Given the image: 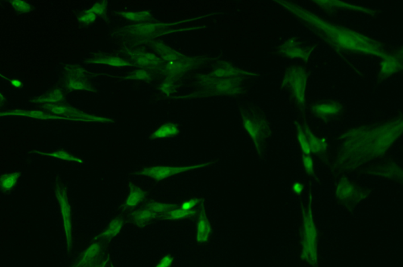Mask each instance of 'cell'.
<instances>
[{
  "mask_svg": "<svg viewBox=\"0 0 403 267\" xmlns=\"http://www.w3.org/2000/svg\"><path fill=\"white\" fill-rule=\"evenodd\" d=\"M153 47L155 51L157 52L158 55L165 63L178 60V59L182 58L185 56L179 51L172 49V47H169L167 44H164V43H155L153 44Z\"/></svg>",
  "mask_w": 403,
  "mask_h": 267,
  "instance_id": "19",
  "label": "cell"
},
{
  "mask_svg": "<svg viewBox=\"0 0 403 267\" xmlns=\"http://www.w3.org/2000/svg\"><path fill=\"white\" fill-rule=\"evenodd\" d=\"M209 165H210V163H194V165H181V166L180 165L179 166L155 165V166L143 168L138 172V175L140 176L152 178L153 180L162 181V180L168 179V178L181 175V174L202 169V168H206Z\"/></svg>",
  "mask_w": 403,
  "mask_h": 267,
  "instance_id": "4",
  "label": "cell"
},
{
  "mask_svg": "<svg viewBox=\"0 0 403 267\" xmlns=\"http://www.w3.org/2000/svg\"><path fill=\"white\" fill-rule=\"evenodd\" d=\"M90 63L113 68H128L131 66V63L128 60L117 56H98L91 58Z\"/></svg>",
  "mask_w": 403,
  "mask_h": 267,
  "instance_id": "21",
  "label": "cell"
},
{
  "mask_svg": "<svg viewBox=\"0 0 403 267\" xmlns=\"http://www.w3.org/2000/svg\"><path fill=\"white\" fill-rule=\"evenodd\" d=\"M212 232V224L206 215V210L203 207L199 212L196 221L195 232L196 241L199 244H206L210 239Z\"/></svg>",
  "mask_w": 403,
  "mask_h": 267,
  "instance_id": "13",
  "label": "cell"
},
{
  "mask_svg": "<svg viewBox=\"0 0 403 267\" xmlns=\"http://www.w3.org/2000/svg\"><path fill=\"white\" fill-rule=\"evenodd\" d=\"M336 193L339 198L349 199L355 195V189L351 182L344 180L339 182L336 190Z\"/></svg>",
  "mask_w": 403,
  "mask_h": 267,
  "instance_id": "31",
  "label": "cell"
},
{
  "mask_svg": "<svg viewBox=\"0 0 403 267\" xmlns=\"http://www.w3.org/2000/svg\"><path fill=\"white\" fill-rule=\"evenodd\" d=\"M200 199L196 198V197L187 199V200H184V201L181 203V209H184V210L185 211L195 210V209H196L198 205L200 203Z\"/></svg>",
  "mask_w": 403,
  "mask_h": 267,
  "instance_id": "40",
  "label": "cell"
},
{
  "mask_svg": "<svg viewBox=\"0 0 403 267\" xmlns=\"http://www.w3.org/2000/svg\"><path fill=\"white\" fill-rule=\"evenodd\" d=\"M195 215H196L195 210L185 211L181 208L174 209V207L165 214V218L169 221H179L194 216Z\"/></svg>",
  "mask_w": 403,
  "mask_h": 267,
  "instance_id": "30",
  "label": "cell"
},
{
  "mask_svg": "<svg viewBox=\"0 0 403 267\" xmlns=\"http://www.w3.org/2000/svg\"><path fill=\"white\" fill-rule=\"evenodd\" d=\"M312 110L314 115L320 119H329L340 114L342 106L336 101H321L314 104Z\"/></svg>",
  "mask_w": 403,
  "mask_h": 267,
  "instance_id": "17",
  "label": "cell"
},
{
  "mask_svg": "<svg viewBox=\"0 0 403 267\" xmlns=\"http://www.w3.org/2000/svg\"><path fill=\"white\" fill-rule=\"evenodd\" d=\"M318 34L339 52L368 58H379L387 51L380 41L356 29L330 22L322 16L289 0H272Z\"/></svg>",
  "mask_w": 403,
  "mask_h": 267,
  "instance_id": "1",
  "label": "cell"
},
{
  "mask_svg": "<svg viewBox=\"0 0 403 267\" xmlns=\"http://www.w3.org/2000/svg\"><path fill=\"white\" fill-rule=\"evenodd\" d=\"M146 195H147V193L143 189L140 188L138 186L130 183L129 191H128V196L125 198L124 206L125 209H135L145 200Z\"/></svg>",
  "mask_w": 403,
  "mask_h": 267,
  "instance_id": "18",
  "label": "cell"
},
{
  "mask_svg": "<svg viewBox=\"0 0 403 267\" xmlns=\"http://www.w3.org/2000/svg\"><path fill=\"white\" fill-rule=\"evenodd\" d=\"M245 80L233 78H214L208 76L202 77L201 82L207 87L211 92L218 95L237 96L243 90Z\"/></svg>",
  "mask_w": 403,
  "mask_h": 267,
  "instance_id": "7",
  "label": "cell"
},
{
  "mask_svg": "<svg viewBox=\"0 0 403 267\" xmlns=\"http://www.w3.org/2000/svg\"><path fill=\"white\" fill-rule=\"evenodd\" d=\"M124 227V221L122 218H115L109 223L106 229L100 234L102 238L106 240H112L122 232Z\"/></svg>",
  "mask_w": 403,
  "mask_h": 267,
  "instance_id": "28",
  "label": "cell"
},
{
  "mask_svg": "<svg viewBox=\"0 0 403 267\" xmlns=\"http://www.w3.org/2000/svg\"><path fill=\"white\" fill-rule=\"evenodd\" d=\"M88 9L97 17H103L106 15L108 10V3L106 2V0H100L99 2L94 3Z\"/></svg>",
  "mask_w": 403,
  "mask_h": 267,
  "instance_id": "37",
  "label": "cell"
},
{
  "mask_svg": "<svg viewBox=\"0 0 403 267\" xmlns=\"http://www.w3.org/2000/svg\"><path fill=\"white\" fill-rule=\"evenodd\" d=\"M10 7L19 14H28L32 10V6L26 0H10Z\"/></svg>",
  "mask_w": 403,
  "mask_h": 267,
  "instance_id": "33",
  "label": "cell"
},
{
  "mask_svg": "<svg viewBox=\"0 0 403 267\" xmlns=\"http://www.w3.org/2000/svg\"><path fill=\"white\" fill-rule=\"evenodd\" d=\"M243 127L256 146L261 145L268 132L265 121L256 114H245L243 116Z\"/></svg>",
  "mask_w": 403,
  "mask_h": 267,
  "instance_id": "11",
  "label": "cell"
},
{
  "mask_svg": "<svg viewBox=\"0 0 403 267\" xmlns=\"http://www.w3.org/2000/svg\"><path fill=\"white\" fill-rule=\"evenodd\" d=\"M65 98H66V96H65V93L63 92V90L56 88L47 94L36 98L35 102L42 105L44 107V106H50V105L63 103L65 101Z\"/></svg>",
  "mask_w": 403,
  "mask_h": 267,
  "instance_id": "26",
  "label": "cell"
},
{
  "mask_svg": "<svg viewBox=\"0 0 403 267\" xmlns=\"http://www.w3.org/2000/svg\"><path fill=\"white\" fill-rule=\"evenodd\" d=\"M128 78L132 80L149 81L151 79L152 75L150 72L145 69H140L132 71L128 74Z\"/></svg>",
  "mask_w": 403,
  "mask_h": 267,
  "instance_id": "34",
  "label": "cell"
},
{
  "mask_svg": "<svg viewBox=\"0 0 403 267\" xmlns=\"http://www.w3.org/2000/svg\"><path fill=\"white\" fill-rule=\"evenodd\" d=\"M4 101H5V97H4L2 91H0V106H1L2 104H4Z\"/></svg>",
  "mask_w": 403,
  "mask_h": 267,
  "instance_id": "45",
  "label": "cell"
},
{
  "mask_svg": "<svg viewBox=\"0 0 403 267\" xmlns=\"http://www.w3.org/2000/svg\"><path fill=\"white\" fill-rule=\"evenodd\" d=\"M378 59L377 71L380 77H394L399 74L402 69V51L401 49L386 51Z\"/></svg>",
  "mask_w": 403,
  "mask_h": 267,
  "instance_id": "8",
  "label": "cell"
},
{
  "mask_svg": "<svg viewBox=\"0 0 403 267\" xmlns=\"http://www.w3.org/2000/svg\"><path fill=\"white\" fill-rule=\"evenodd\" d=\"M39 154L47 156L50 158L61 160V161L70 162V163H78V165L84 163V160L82 159L63 150H54V151L46 152V153L42 152V153H39Z\"/></svg>",
  "mask_w": 403,
  "mask_h": 267,
  "instance_id": "27",
  "label": "cell"
},
{
  "mask_svg": "<svg viewBox=\"0 0 403 267\" xmlns=\"http://www.w3.org/2000/svg\"><path fill=\"white\" fill-rule=\"evenodd\" d=\"M177 23L168 22H148L135 23L125 29L128 35L134 37H150L156 35H160L166 29L175 26Z\"/></svg>",
  "mask_w": 403,
  "mask_h": 267,
  "instance_id": "9",
  "label": "cell"
},
{
  "mask_svg": "<svg viewBox=\"0 0 403 267\" xmlns=\"http://www.w3.org/2000/svg\"><path fill=\"white\" fill-rule=\"evenodd\" d=\"M309 82V71L299 63H293L289 66L281 78L282 86L291 93L295 102L300 106L305 105Z\"/></svg>",
  "mask_w": 403,
  "mask_h": 267,
  "instance_id": "2",
  "label": "cell"
},
{
  "mask_svg": "<svg viewBox=\"0 0 403 267\" xmlns=\"http://www.w3.org/2000/svg\"><path fill=\"white\" fill-rule=\"evenodd\" d=\"M119 16L122 18L133 22V23H141V22H148L151 20V12L147 10H125L119 13Z\"/></svg>",
  "mask_w": 403,
  "mask_h": 267,
  "instance_id": "23",
  "label": "cell"
},
{
  "mask_svg": "<svg viewBox=\"0 0 403 267\" xmlns=\"http://www.w3.org/2000/svg\"><path fill=\"white\" fill-rule=\"evenodd\" d=\"M174 259L172 256H170V255H165V256H162V257L159 259V262L156 264V266L169 267L174 264Z\"/></svg>",
  "mask_w": 403,
  "mask_h": 267,
  "instance_id": "41",
  "label": "cell"
},
{
  "mask_svg": "<svg viewBox=\"0 0 403 267\" xmlns=\"http://www.w3.org/2000/svg\"><path fill=\"white\" fill-rule=\"evenodd\" d=\"M310 1L317 7L329 11L346 10V11L354 12L358 14L360 13L372 17L376 15V12L373 9L360 4L348 2L347 0H310Z\"/></svg>",
  "mask_w": 403,
  "mask_h": 267,
  "instance_id": "10",
  "label": "cell"
},
{
  "mask_svg": "<svg viewBox=\"0 0 403 267\" xmlns=\"http://www.w3.org/2000/svg\"><path fill=\"white\" fill-rule=\"evenodd\" d=\"M209 76L214 78H233L246 81L252 79L255 73L253 71L243 69L236 65L224 63L217 66Z\"/></svg>",
  "mask_w": 403,
  "mask_h": 267,
  "instance_id": "12",
  "label": "cell"
},
{
  "mask_svg": "<svg viewBox=\"0 0 403 267\" xmlns=\"http://www.w3.org/2000/svg\"><path fill=\"white\" fill-rule=\"evenodd\" d=\"M10 84L13 88H17V89H21L23 87V83L18 79H10Z\"/></svg>",
  "mask_w": 403,
  "mask_h": 267,
  "instance_id": "43",
  "label": "cell"
},
{
  "mask_svg": "<svg viewBox=\"0 0 403 267\" xmlns=\"http://www.w3.org/2000/svg\"><path fill=\"white\" fill-rule=\"evenodd\" d=\"M103 247L100 242L94 241L90 244L81 254L75 265L76 266H91L97 264L101 257Z\"/></svg>",
  "mask_w": 403,
  "mask_h": 267,
  "instance_id": "16",
  "label": "cell"
},
{
  "mask_svg": "<svg viewBox=\"0 0 403 267\" xmlns=\"http://www.w3.org/2000/svg\"><path fill=\"white\" fill-rule=\"evenodd\" d=\"M174 90H175V84H174V79L172 78L168 77L164 79L159 86V91L161 94L165 96L172 95Z\"/></svg>",
  "mask_w": 403,
  "mask_h": 267,
  "instance_id": "38",
  "label": "cell"
},
{
  "mask_svg": "<svg viewBox=\"0 0 403 267\" xmlns=\"http://www.w3.org/2000/svg\"><path fill=\"white\" fill-rule=\"evenodd\" d=\"M147 204L159 215H165L166 212H169L170 209L174 207V205L172 204V203L161 201H151L147 203Z\"/></svg>",
  "mask_w": 403,
  "mask_h": 267,
  "instance_id": "35",
  "label": "cell"
},
{
  "mask_svg": "<svg viewBox=\"0 0 403 267\" xmlns=\"http://www.w3.org/2000/svg\"><path fill=\"white\" fill-rule=\"evenodd\" d=\"M297 140L301 150L305 156H310L312 153L310 147L309 141L304 131L303 127H299L297 130Z\"/></svg>",
  "mask_w": 403,
  "mask_h": 267,
  "instance_id": "32",
  "label": "cell"
},
{
  "mask_svg": "<svg viewBox=\"0 0 403 267\" xmlns=\"http://www.w3.org/2000/svg\"><path fill=\"white\" fill-rule=\"evenodd\" d=\"M21 173L18 172H11L4 174L0 176V190L4 193L13 191L18 185Z\"/></svg>",
  "mask_w": 403,
  "mask_h": 267,
  "instance_id": "25",
  "label": "cell"
},
{
  "mask_svg": "<svg viewBox=\"0 0 403 267\" xmlns=\"http://www.w3.org/2000/svg\"><path fill=\"white\" fill-rule=\"evenodd\" d=\"M303 229L302 257L306 259L311 265H317L318 260L317 249V232L311 209H308L304 217Z\"/></svg>",
  "mask_w": 403,
  "mask_h": 267,
  "instance_id": "6",
  "label": "cell"
},
{
  "mask_svg": "<svg viewBox=\"0 0 403 267\" xmlns=\"http://www.w3.org/2000/svg\"><path fill=\"white\" fill-rule=\"evenodd\" d=\"M194 66V60L184 56V57L178 60L165 63L164 72L167 75L168 77L174 79L185 74L193 69Z\"/></svg>",
  "mask_w": 403,
  "mask_h": 267,
  "instance_id": "15",
  "label": "cell"
},
{
  "mask_svg": "<svg viewBox=\"0 0 403 267\" xmlns=\"http://www.w3.org/2000/svg\"><path fill=\"white\" fill-rule=\"evenodd\" d=\"M66 73L68 77L83 78L85 79L88 72L86 69L78 66H69L66 68Z\"/></svg>",
  "mask_w": 403,
  "mask_h": 267,
  "instance_id": "36",
  "label": "cell"
},
{
  "mask_svg": "<svg viewBox=\"0 0 403 267\" xmlns=\"http://www.w3.org/2000/svg\"><path fill=\"white\" fill-rule=\"evenodd\" d=\"M303 165L308 173H311L314 171V161L310 156H305L303 157Z\"/></svg>",
  "mask_w": 403,
  "mask_h": 267,
  "instance_id": "42",
  "label": "cell"
},
{
  "mask_svg": "<svg viewBox=\"0 0 403 267\" xmlns=\"http://www.w3.org/2000/svg\"><path fill=\"white\" fill-rule=\"evenodd\" d=\"M128 57H131L133 63L143 69H153L160 66L162 59L157 54L148 51L130 50L127 51Z\"/></svg>",
  "mask_w": 403,
  "mask_h": 267,
  "instance_id": "14",
  "label": "cell"
},
{
  "mask_svg": "<svg viewBox=\"0 0 403 267\" xmlns=\"http://www.w3.org/2000/svg\"><path fill=\"white\" fill-rule=\"evenodd\" d=\"M179 127L174 123H166L159 126L151 134L153 139L159 140L177 136L179 134Z\"/></svg>",
  "mask_w": 403,
  "mask_h": 267,
  "instance_id": "24",
  "label": "cell"
},
{
  "mask_svg": "<svg viewBox=\"0 0 403 267\" xmlns=\"http://www.w3.org/2000/svg\"><path fill=\"white\" fill-rule=\"evenodd\" d=\"M278 51L283 58L293 63L303 64L312 58L315 53V47L311 42L292 36L280 43Z\"/></svg>",
  "mask_w": 403,
  "mask_h": 267,
  "instance_id": "3",
  "label": "cell"
},
{
  "mask_svg": "<svg viewBox=\"0 0 403 267\" xmlns=\"http://www.w3.org/2000/svg\"><path fill=\"white\" fill-rule=\"evenodd\" d=\"M97 17H98L94 13H92L89 9H88V10L83 12L82 14H80L79 17H78V22L82 24V25L88 26V25H91V24L97 22Z\"/></svg>",
  "mask_w": 403,
  "mask_h": 267,
  "instance_id": "39",
  "label": "cell"
},
{
  "mask_svg": "<svg viewBox=\"0 0 403 267\" xmlns=\"http://www.w3.org/2000/svg\"><path fill=\"white\" fill-rule=\"evenodd\" d=\"M55 197L61 215L66 247L68 251H70L73 247V212L68 197L67 190L63 186L59 185L56 187Z\"/></svg>",
  "mask_w": 403,
  "mask_h": 267,
  "instance_id": "5",
  "label": "cell"
},
{
  "mask_svg": "<svg viewBox=\"0 0 403 267\" xmlns=\"http://www.w3.org/2000/svg\"><path fill=\"white\" fill-rule=\"evenodd\" d=\"M65 86L69 91H91L93 90L91 84L86 79L83 78L67 77Z\"/></svg>",
  "mask_w": 403,
  "mask_h": 267,
  "instance_id": "29",
  "label": "cell"
},
{
  "mask_svg": "<svg viewBox=\"0 0 403 267\" xmlns=\"http://www.w3.org/2000/svg\"><path fill=\"white\" fill-rule=\"evenodd\" d=\"M158 216L159 215L147 204L145 207L137 209L132 213V220L136 225L144 227L155 220Z\"/></svg>",
  "mask_w": 403,
  "mask_h": 267,
  "instance_id": "20",
  "label": "cell"
},
{
  "mask_svg": "<svg viewBox=\"0 0 403 267\" xmlns=\"http://www.w3.org/2000/svg\"><path fill=\"white\" fill-rule=\"evenodd\" d=\"M293 191L296 194H300L303 191V186L300 182H295L293 185Z\"/></svg>",
  "mask_w": 403,
  "mask_h": 267,
  "instance_id": "44",
  "label": "cell"
},
{
  "mask_svg": "<svg viewBox=\"0 0 403 267\" xmlns=\"http://www.w3.org/2000/svg\"><path fill=\"white\" fill-rule=\"evenodd\" d=\"M307 139L309 141L311 152L314 153L325 151L328 148V141L324 137L318 136L308 127H303Z\"/></svg>",
  "mask_w": 403,
  "mask_h": 267,
  "instance_id": "22",
  "label": "cell"
}]
</instances>
